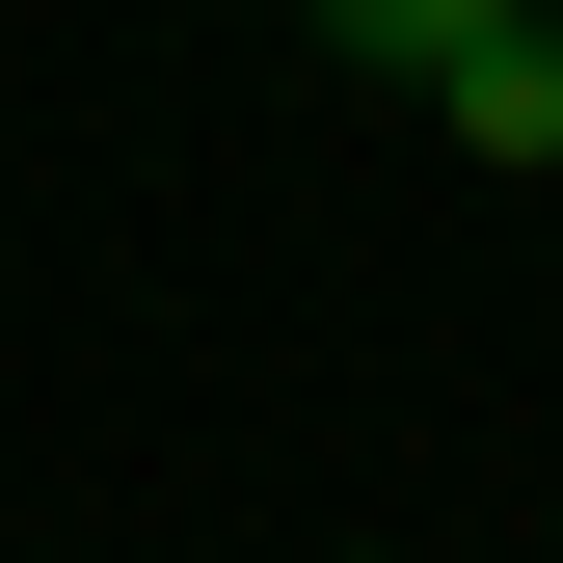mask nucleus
Listing matches in <instances>:
<instances>
[{
	"instance_id": "1",
	"label": "nucleus",
	"mask_w": 563,
	"mask_h": 563,
	"mask_svg": "<svg viewBox=\"0 0 563 563\" xmlns=\"http://www.w3.org/2000/svg\"><path fill=\"white\" fill-rule=\"evenodd\" d=\"M430 134H456V162H510V188H537V162H563V27H483L456 81H430Z\"/></svg>"
},
{
	"instance_id": "2",
	"label": "nucleus",
	"mask_w": 563,
	"mask_h": 563,
	"mask_svg": "<svg viewBox=\"0 0 563 563\" xmlns=\"http://www.w3.org/2000/svg\"><path fill=\"white\" fill-rule=\"evenodd\" d=\"M296 27L349 54V81H402V108H430V81H456L483 27H537V0H296Z\"/></svg>"
}]
</instances>
